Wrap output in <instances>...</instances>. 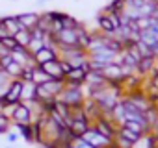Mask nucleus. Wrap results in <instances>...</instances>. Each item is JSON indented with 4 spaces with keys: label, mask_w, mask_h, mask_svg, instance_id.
<instances>
[{
    "label": "nucleus",
    "mask_w": 158,
    "mask_h": 148,
    "mask_svg": "<svg viewBox=\"0 0 158 148\" xmlns=\"http://www.w3.org/2000/svg\"><path fill=\"white\" fill-rule=\"evenodd\" d=\"M58 57L65 59L73 68L84 67V65L88 63V52H86L82 46H60Z\"/></svg>",
    "instance_id": "1"
},
{
    "label": "nucleus",
    "mask_w": 158,
    "mask_h": 148,
    "mask_svg": "<svg viewBox=\"0 0 158 148\" xmlns=\"http://www.w3.org/2000/svg\"><path fill=\"white\" fill-rule=\"evenodd\" d=\"M60 102H63L65 106L69 107H74V106H82L84 100H86V93H84V85H67L63 87V91L58 95Z\"/></svg>",
    "instance_id": "2"
},
{
    "label": "nucleus",
    "mask_w": 158,
    "mask_h": 148,
    "mask_svg": "<svg viewBox=\"0 0 158 148\" xmlns=\"http://www.w3.org/2000/svg\"><path fill=\"white\" fill-rule=\"evenodd\" d=\"M54 39H56L58 46H78V33H76V30L61 28L58 33H54Z\"/></svg>",
    "instance_id": "3"
},
{
    "label": "nucleus",
    "mask_w": 158,
    "mask_h": 148,
    "mask_svg": "<svg viewBox=\"0 0 158 148\" xmlns=\"http://www.w3.org/2000/svg\"><path fill=\"white\" fill-rule=\"evenodd\" d=\"M34 122V117H32V111L26 104L19 102L15 106V111L11 115V124H32Z\"/></svg>",
    "instance_id": "4"
},
{
    "label": "nucleus",
    "mask_w": 158,
    "mask_h": 148,
    "mask_svg": "<svg viewBox=\"0 0 158 148\" xmlns=\"http://www.w3.org/2000/svg\"><path fill=\"white\" fill-rule=\"evenodd\" d=\"M82 139H86L91 146H95V148H106L108 144H112L114 141H110L108 137H104L102 133H99L93 126H89V130L82 135Z\"/></svg>",
    "instance_id": "5"
},
{
    "label": "nucleus",
    "mask_w": 158,
    "mask_h": 148,
    "mask_svg": "<svg viewBox=\"0 0 158 148\" xmlns=\"http://www.w3.org/2000/svg\"><path fill=\"white\" fill-rule=\"evenodd\" d=\"M102 74H104L106 82H110V84H121V82H123V78H125L123 68H121V65H119L117 61H115V63L106 65V67L102 68Z\"/></svg>",
    "instance_id": "6"
},
{
    "label": "nucleus",
    "mask_w": 158,
    "mask_h": 148,
    "mask_svg": "<svg viewBox=\"0 0 158 148\" xmlns=\"http://www.w3.org/2000/svg\"><path fill=\"white\" fill-rule=\"evenodd\" d=\"M21 93H23V80H11L8 85V93L4 96V102L6 104H19Z\"/></svg>",
    "instance_id": "7"
},
{
    "label": "nucleus",
    "mask_w": 158,
    "mask_h": 148,
    "mask_svg": "<svg viewBox=\"0 0 158 148\" xmlns=\"http://www.w3.org/2000/svg\"><path fill=\"white\" fill-rule=\"evenodd\" d=\"M10 54H11L13 61H15V63H19L21 67H32V65H35V63H34L32 54H30V52H28V48H24V46H19V45H17V48H15V50H11Z\"/></svg>",
    "instance_id": "8"
},
{
    "label": "nucleus",
    "mask_w": 158,
    "mask_h": 148,
    "mask_svg": "<svg viewBox=\"0 0 158 148\" xmlns=\"http://www.w3.org/2000/svg\"><path fill=\"white\" fill-rule=\"evenodd\" d=\"M86 74L88 70L84 67H78V68H71L69 74H65V84L67 85H84L86 84Z\"/></svg>",
    "instance_id": "9"
},
{
    "label": "nucleus",
    "mask_w": 158,
    "mask_h": 148,
    "mask_svg": "<svg viewBox=\"0 0 158 148\" xmlns=\"http://www.w3.org/2000/svg\"><path fill=\"white\" fill-rule=\"evenodd\" d=\"M37 67H41L52 80H63V78H65V74H63V70H61V65H60V57H58V59H52V61H48V63L37 65Z\"/></svg>",
    "instance_id": "10"
},
{
    "label": "nucleus",
    "mask_w": 158,
    "mask_h": 148,
    "mask_svg": "<svg viewBox=\"0 0 158 148\" xmlns=\"http://www.w3.org/2000/svg\"><path fill=\"white\" fill-rule=\"evenodd\" d=\"M17 21H19V24H21V28H24V30H34L35 26H37V21H39V13H34V11H26V13H19L17 15Z\"/></svg>",
    "instance_id": "11"
},
{
    "label": "nucleus",
    "mask_w": 158,
    "mask_h": 148,
    "mask_svg": "<svg viewBox=\"0 0 158 148\" xmlns=\"http://www.w3.org/2000/svg\"><path fill=\"white\" fill-rule=\"evenodd\" d=\"M106 84L108 82L104 78L102 70H88V74H86V84L84 85H88V87H104Z\"/></svg>",
    "instance_id": "12"
},
{
    "label": "nucleus",
    "mask_w": 158,
    "mask_h": 148,
    "mask_svg": "<svg viewBox=\"0 0 158 148\" xmlns=\"http://www.w3.org/2000/svg\"><path fill=\"white\" fill-rule=\"evenodd\" d=\"M156 70V57H141L138 63V74L139 76H151V74Z\"/></svg>",
    "instance_id": "13"
},
{
    "label": "nucleus",
    "mask_w": 158,
    "mask_h": 148,
    "mask_svg": "<svg viewBox=\"0 0 158 148\" xmlns=\"http://www.w3.org/2000/svg\"><path fill=\"white\" fill-rule=\"evenodd\" d=\"M32 57H34V63H35V65H43V63H48V61H52V59H58V52H54V50L43 46V48H41L39 52H35Z\"/></svg>",
    "instance_id": "14"
},
{
    "label": "nucleus",
    "mask_w": 158,
    "mask_h": 148,
    "mask_svg": "<svg viewBox=\"0 0 158 148\" xmlns=\"http://www.w3.org/2000/svg\"><path fill=\"white\" fill-rule=\"evenodd\" d=\"M32 100H37V85L34 82H23L21 102H32Z\"/></svg>",
    "instance_id": "15"
},
{
    "label": "nucleus",
    "mask_w": 158,
    "mask_h": 148,
    "mask_svg": "<svg viewBox=\"0 0 158 148\" xmlns=\"http://www.w3.org/2000/svg\"><path fill=\"white\" fill-rule=\"evenodd\" d=\"M132 148H158V141L154 139V135L151 131H147L132 144Z\"/></svg>",
    "instance_id": "16"
},
{
    "label": "nucleus",
    "mask_w": 158,
    "mask_h": 148,
    "mask_svg": "<svg viewBox=\"0 0 158 148\" xmlns=\"http://www.w3.org/2000/svg\"><path fill=\"white\" fill-rule=\"evenodd\" d=\"M19 131V135L26 141V142H35V130L34 124H13Z\"/></svg>",
    "instance_id": "17"
},
{
    "label": "nucleus",
    "mask_w": 158,
    "mask_h": 148,
    "mask_svg": "<svg viewBox=\"0 0 158 148\" xmlns=\"http://www.w3.org/2000/svg\"><path fill=\"white\" fill-rule=\"evenodd\" d=\"M2 24H4L6 32H8L11 37H15V33H17L19 30H23V28H21V24H19V21H17V15H8V17H2Z\"/></svg>",
    "instance_id": "18"
},
{
    "label": "nucleus",
    "mask_w": 158,
    "mask_h": 148,
    "mask_svg": "<svg viewBox=\"0 0 158 148\" xmlns=\"http://www.w3.org/2000/svg\"><path fill=\"white\" fill-rule=\"evenodd\" d=\"M97 30H101L102 33H114V32H115L114 26H112L110 17H108L106 13H102V11L97 15Z\"/></svg>",
    "instance_id": "19"
},
{
    "label": "nucleus",
    "mask_w": 158,
    "mask_h": 148,
    "mask_svg": "<svg viewBox=\"0 0 158 148\" xmlns=\"http://www.w3.org/2000/svg\"><path fill=\"white\" fill-rule=\"evenodd\" d=\"M115 137H121V139H127L128 142H136L141 135L138 133V131H134V130H130V128H127V126H119V130H117V135Z\"/></svg>",
    "instance_id": "20"
},
{
    "label": "nucleus",
    "mask_w": 158,
    "mask_h": 148,
    "mask_svg": "<svg viewBox=\"0 0 158 148\" xmlns=\"http://www.w3.org/2000/svg\"><path fill=\"white\" fill-rule=\"evenodd\" d=\"M48 80H52L50 76H48V74L41 68V67H34V70H32V82L35 84V85H43V84H47Z\"/></svg>",
    "instance_id": "21"
},
{
    "label": "nucleus",
    "mask_w": 158,
    "mask_h": 148,
    "mask_svg": "<svg viewBox=\"0 0 158 148\" xmlns=\"http://www.w3.org/2000/svg\"><path fill=\"white\" fill-rule=\"evenodd\" d=\"M125 8H127L125 0H112V2L102 10V13H123Z\"/></svg>",
    "instance_id": "22"
},
{
    "label": "nucleus",
    "mask_w": 158,
    "mask_h": 148,
    "mask_svg": "<svg viewBox=\"0 0 158 148\" xmlns=\"http://www.w3.org/2000/svg\"><path fill=\"white\" fill-rule=\"evenodd\" d=\"M15 41H17V45L19 46H28L30 45V41H32V33H30V30H19L17 33H15Z\"/></svg>",
    "instance_id": "23"
},
{
    "label": "nucleus",
    "mask_w": 158,
    "mask_h": 148,
    "mask_svg": "<svg viewBox=\"0 0 158 148\" xmlns=\"http://www.w3.org/2000/svg\"><path fill=\"white\" fill-rule=\"evenodd\" d=\"M23 68H24V67H21L19 63L13 61V63L6 68V72H8V76H10L11 80H21V76H23Z\"/></svg>",
    "instance_id": "24"
},
{
    "label": "nucleus",
    "mask_w": 158,
    "mask_h": 148,
    "mask_svg": "<svg viewBox=\"0 0 158 148\" xmlns=\"http://www.w3.org/2000/svg\"><path fill=\"white\" fill-rule=\"evenodd\" d=\"M61 24H63V28L76 30V28H78V24H80V21H78V19H74L73 15H67V13H63V15H61Z\"/></svg>",
    "instance_id": "25"
},
{
    "label": "nucleus",
    "mask_w": 158,
    "mask_h": 148,
    "mask_svg": "<svg viewBox=\"0 0 158 148\" xmlns=\"http://www.w3.org/2000/svg\"><path fill=\"white\" fill-rule=\"evenodd\" d=\"M134 22H136V28H138L139 32H145V30L151 28V24H152V17H139V19H136Z\"/></svg>",
    "instance_id": "26"
},
{
    "label": "nucleus",
    "mask_w": 158,
    "mask_h": 148,
    "mask_svg": "<svg viewBox=\"0 0 158 148\" xmlns=\"http://www.w3.org/2000/svg\"><path fill=\"white\" fill-rule=\"evenodd\" d=\"M67 148H95V146H91L86 139H82V137H74L71 142H69V146Z\"/></svg>",
    "instance_id": "27"
},
{
    "label": "nucleus",
    "mask_w": 158,
    "mask_h": 148,
    "mask_svg": "<svg viewBox=\"0 0 158 148\" xmlns=\"http://www.w3.org/2000/svg\"><path fill=\"white\" fill-rule=\"evenodd\" d=\"M43 46H45L43 39H34V37H32V41H30V45H28L26 48H28V52H30V54L34 56V54H35V52H39V50H41Z\"/></svg>",
    "instance_id": "28"
},
{
    "label": "nucleus",
    "mask_w": 158,
    "mask_h": 148,
    "mask_svg": "<svg viewBox=\"0 0 158 148\" xmlns=\"http://www.w3.org/2000/svg\"><path fill=\"white\" fill-rule=\"evenodd\" d=\"M136 48H138V52H139L141 57H151V56H152V50H151L143 41H138V43H136ZM152 57H154V56H152Z\"/></svg>",
    "instance_id": "29"
},
{
    "label": "nucleus",
    "mask_w": 158,
    "mask_h": 148,
    "mask_svg": "<svg viewBox=\"0 0 158 148\" xmlns=\"http://www.w3.org/2000/svg\"><path fill=\"white\" fill-rule=\"evenodd\" d=\"M11 128V120L6 115H0V135H6Z\"/></svg>",
    "instance_id": "30"
},
{
    "label": "nucleus",
    "mask_w": 158,
    "mask_h": 148,
    "mask_svg": "<svg viewBox=\"0 0 158 148\" xmlns=\"http://www.w3.org/2000/svg\"><path fill=\"white\" fill-rule=\"evenodd\" d=\"M11 63H13L11 54H4V56H0V68H2V70H6Z\"/></svg>",
    "instance_id": "31"
},
{
    "label": "nucleus",
    "mask_w": 158,
    "mask_h": 148,
    "mask_svg": "<svg viewBox=\"0 0 158 148\" xmlns=\"http://www.w3.org/2000/svg\"><path fill=\"white\" fill-rule=\"evenodd\" d=\"M2 45H4V48L10 50V52L17 48V41H15V37H4V39H2Z\"/></svg>",
    "instance_id": "32"
},
{
    "label": "nucleus",
    "mask_w": 158,
    "mask_h": 148,
    "mask_svg": "<svg viewBox=\"0 0 158 148\" xmlns=\"http://www.w3.org/2000/svg\"><path fill=\"white\" fill-rule=\"evenodd\" d=\"M106 15L110 17V21H112V26H114V30L121 28V13H106Z\"/></svg>",
    "instance_id": "33"
},
{
    "label": "nucleus",
    "mask_w": 158,
    "mask_h": 148,
    "mask_svg": "<svg viewBox=\"0 0 158 148\" xmlns=\"http://www.w3.org/2000/svg\"><path fill=\"white\" fill-rule=\"evenodd\" d=\"M34 67H35V65H32V67H24V68H23V76H21L23 82H32V70H34Z\"/></svg>",
    "instance_id": "34"
},
{
    "label": "nucleus",
    "mask_w": 158,
    "mask_h": 148,
    "mask_svg": "<svg viewBox=\"0 0 158 148\" xmlns=\"http://www.w3.org/2000/svg\"><path fill=\"white\" fill-rule=\"evenodd\" d=\"M10 82H11V78L8 76V72L0 68V85H10Z\"/></svg>",
    "instance_id": "35"
},
{
    "label": "nucleus",
    "mask_w": 158,
    "mask_h": 148,
    "mask_svg": "<svg viewBox=\"0 0 158 148\" xmlns=\"http://www.w3.org/2000/svg\"><path fill=\"white\" fill-rule=\"evenodd\" d=\"M30 33H32V37H34V39H45V35H47V33H45L43 30H39L37 26H35V28H34Z\"/></svg>",
    "instance_id": "36"
},
{
    "label": "nucleus",
    "mask_w": 158,
    "mask_h": 148,
    "mask_svg": "<svg viewBox=\"0 0 158 148\" xmlns=\"http://www.w3.org/2000/svg\"><path fill=\"white\" fill-rule=\"evenodd\" d=\"M6 135H8V141H10V142H17V141H19V137H21V135H19V131H8Z\"/></svg>",
    "instance_id": "37"
},
{
    "label": "nucleus",
    "mask_w": 158,
    "mask_h": 148,
    "mask_svg": "<svg viewBox=\"0 0 158 148\" xmlns=\"http://www.w3.org/2000/svg\"><path fill=\"white\" fill-rule=\"evenodd\" d=\"M60 65H61V70H63V74H69V70L73 68V67H71V65H69L65 59H61V57H60Z\"/></svg>",
    "instance_id": "38"
},
{
    "label": "nucleus",
    "mask_w": 158,
    "mask_h": 148,
    "mask_svg": "<svg viewBox=\"0 0 158 148\" xmlns=\"http://www.w3.org/2000/svg\"><path fill=\"white\" fill-rule=\"evenodd\" d=\"M4 37H11V35L6 32V28H4V24H2V19H0V41H2Z\"/></svg>",
    "instance_id": "39"
},
{
    "label": "nucleus",
    "mask_w": 158,
    "mask_h": 148,
    "mask_svg": "<svg viewBox=\"0 0 158 148\" xmlns=\"http://www.w3.org/2000/svg\"><path fill=\"white\" fill-rule=\"evenodd\" d=\"M6 93H8V85H0V100H4Z\"/></svg>",
    "instance_id": "40"
},
{
    "label": "nucleus",
    "mask_w": 158,
    "mask_h": 148,
    "mask_svg": "<svg viewBox=\"0 0 158 148\" xmlns=\"http://www.w3.org/2000/svg\"><path fill=\"white\" fill-rule=\"evenodd\" d=\"M151 133H152V135H154V139L158 141V124H154V126L151 128Z\"/></svg>",
    "instance_id": "41"
},
{
    "label": "nucleus",
    "mask_w": 158,
    "mask_h": 148,
    "mask_svg": "<svg viewBox=\"0 0 158 148\" xmlns=\"http://www.w3.org/2000/svg\"><path fill=\"white\" fill-rule=\"evenodd\" d=\"M106 148H117V146H115V144H114V142H112V144H108V146H106Z\"/></svg>",
    "instance_id": "42"
},
{
    "label": "nucleus",
    "mask_w": 158,
    "mask_h": 148,
    "mask_svg": "<svg viewBox=\"0 0 158 148\" xmlns=\"http://www.w3.org/2000/svg\"><path fill=\"white\" fill-rule=\"evenodd\" d=\"M45 2H50V0H39V4H45Z\"/></svg>",
    "instance_id": "43"
},
{
    "label": "nucleus",
    "mask_w": 158,
    "mask_h": 148,
    "mask_svg": "<svg viewBox=\"0 0 158 148\" xmlns=\"http://www.w3.org/2000/svg\"><path fill=\"white\" fill-rule=\"evenodd\" d=\"M8 148H13V146H8Z\"/></svg>",
    "instance_id": "44"
}]
</instances>
